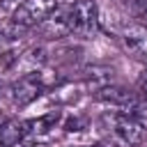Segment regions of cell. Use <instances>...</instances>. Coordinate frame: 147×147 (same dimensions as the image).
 I'll return each mask as SVG.
<instances>
[{"mask_svg":"<svg viewBox=\"0 0 147 147\" xmlns=\"http://www.w3.org/2000/svg\"><path fill=\"white\" fill-rule=\"evenodd\" d=\"M55 9H57V0H23L11 14V23L21 30H28L41 25Z\"/></svg>","mask_w":147,"mask_h":147,"instance_id":"5","label":"cell"},{"mask_svg":"<svg viewBox=\"0 0 147 147\" xmlns=\"http://www.w3.org/2000/svg\"><path fill=\"white\" fill-rule=\"evenodd\" d=\"M138 85H140V92L147 96V67H145V71L140 74V83H138Z\"/></svg>","mask_w":147,"mask_h":147,"instance_id":"12","label":"cell"},{"mask_svg":"<svg viewBox=\"0 0 147 147\" xmlns=\"http://www.w3.org/2000/svg\"><path fill=\"white\" fill-rule=\"evenodd\" d=\"M124 51L147 67V25H131L119 37Z\"/></svg>","mask_w":147,"mask_h":147,"instance_id":"6","label":"cell"},{"mask_svg":"<svg viewBox=\"0 0 147 147\" xmlns=\"http://www.w3.org/2000/svg\"><path fill=\"white\" fill-rule=\"evenodd\" d=\"M30 138V119H5V124L0 126V145L9 147L16 145L21 140Z\"/></svg>","mask_w":147,"mask_h":147,"instance_id":"7","label":"cell"},{"mask_svg":"<svg viewBox=\"0 0 147 147\" xmlns=\"http://www.w3.org/2000/svg\"><path fill=\"white\" fill-rule=\"evenodd\" d=\"M0 87H2V83H0Z\"/></svg>","mask_w":147,"mask_h":147,"instance_id":"15","label":"cell"},{"mask_svg":"<svg viewBox=\"0 0 147 147\" xmlns=\"http://www.w3.org/2000/svg\"><path fill=\"white\" fill-rule=\"evenodd\" d=\"M103 124H106V131L110 133V138L119 147H138L147 140V124L126 113L113 110V113L103 115Z\"/></svg>","mask_w":147,"mask_h":147,"instance_id":"1","label":"cell"},{"mask_svg":"<svg viewBox=\"0 0 147 147\" xmlns=\"http://www.w3.org/2000/svg\"><path fill=\"white\" fill-rule=\"evenodd\" d=\"M14 34H16V32H5V30L0 28V53H2L5 48H7V41H9V39L14 37Z\"/></svg>","mask_w":147,"mask_h":147,"instance_id":"10","label":"cell"},{"mask_svg":"<svg viewBox=\"0 0 147 147\" xmlns=\"http://www.w3.org/2000/svg\"><path fill=\"white\" fill-rule=\"evenodd\" d=\"M96 101L101 103H108L110 108L119 110V113H126L131 117H138V119H147V96L142 92H131L126 87H119V85H103L96 90Z\"/></svg>","mask_w":147,"mask_h":147,"instance_id":"2","label":"cell"},{"mask_svg":"<svg viewBox=\"0 0 147 147\" xmlns=\"http://www.w3.org/2000/svg\"><path fill=\"white\" fill-rule=\"evenodd\" d=\"M46 87H48V80H46V74H44L41 69L28 71V74H23L21 78H16V80L11 83V87H9V99H11L14 106L23 108V106L37 101Z\"/></svg>","mask_w":147,"mask_h":147,"instance_id":"4","label":"cell"},{"mask_svg":"<svg viewBox=\"0 0 147 147\" xmlns=\"http://www.w3.org/2000/svg\"><path fill=\"white\" fill-rule=\"evenodd\" d=\"M0 2H7V0H0Z\"/></svg>","mask_w":147,"mask_h":147,"instance_id":"14","label":"cell"},{"mask_svg":"<svg viewBox=\"0 0 147 147\" xmlns=\"http://www.w3.org/2000/svg\"><path fill=\"white\" fill-rule=\"evenodd\" d=\"M5 119H7V115H5V113H2V110H0V126H2V124H5Z\"/></svg>","mask_w":147,"mask_h":147,"instance_id":"13","label":"cell"},{"mask_svg":"<svg viewBox=\"0 0 147 147\" xmlns=\"http://www.w3.org/2000/svg\"><path fill=\"white\" fill-rule=\"evenodd\" d=\"M9 147H44V145H39V142H34V140H21V142H16V145H9Z\"/></svg>","mask_w":147,"mask_h":147,"instance_id":"11","label":"cell"},{"mask_svg":"<svg viewBox=\"0 0 147 147\" xmlns=\"http://www.w3.org/2000/svg\"><path fill=\"white\" fill-rule=\"evenodd\" d=\"M62 113L60 110H51L37 119H30V136H41V133H48L51 129H55V124L60 122Z\"/></svg>","mask_w":147,"mask_h":147,"instance_id":"8","label":"cell"},{"mask_svg":"<svg viewBox=\"0 0 147 147\" xmlns=\"http://www.w3.org/2000/svg\"><path fill=\"white\" fill-rule=\"evenodd\" d=\"M62 16H64L67 34L90 39L99 30V7L94 0H76L74 5L67 7V11Z\"/></svg>","mask_w":147,"mask_h":147,"instance_id":"3","label":"cell"},{"mask_svg":"<svg viewBox=\"0 0 147 147\" xmlns=\"http://www.w3.org/2000/svg\"><path fill=\"white\" fill-rule=\"evenodd\" d=\"M136 14H138V18L147 25V0H136Z\"/></svg>","mask_w":147,"mask_h":147,"instance_id":"9","label":"cell"}]
</instances>
